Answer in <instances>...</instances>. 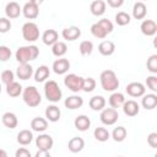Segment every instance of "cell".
Segmentation results:
<instances>
[{
	"instance_id": "obj_32",
	"label": "cell",
	"mask_w": 157,
	"mask_h": 157,
	"mask_svg": "<svg viewBox=\"0 0 157 157\" xmlns=\"http://www.w3.org/2000/svg\"><path fill=\"white\" fill-rule=\"evenodd\" d=\"M66 52H67V45H66L65 42L58 40V42H55V43L52 45V53H53V55H55V56H58V58L64 56V55L66 54Z\"/></svg>"
},
{
	"instance_id": "obj_36",
	"label": "cell",
	"mask_w": 157,
	"mask_h": 157,
	"mask_svg": "<svg viewBox=\"0 0 157 157\" xmlns=\"http://www.w3.org/2000/svg\"><path fill=\"white\" fill-rule=\"evenodd\" d=\"M91 33H92L93 37L99 38V39H104V38L108 36V33L105 32V29H104L98 22H96V23H93V25L91 26Z\"/></svg>"
},
{
	"instance_id": "obj_2",
	"label": "cell",
	"mask_w": 157,
	"mask_h": 157,
	"mask_svg": "<svg viewBox=\"0 0 157 157\" xmlns=\"http://www.w3.org/2000/svg\"><path fill=\"white\" fill-rule=\"evenodd\" d=\"M101 86L107 92H114L119 87V80L113 70H104L99 75Z\"/></svg>"
},
{
	"instance_id": "obj_30",
	"label": "cell",
	"mask_w": 157,
	"mask_h": 157,
	"mask_svg": "<svg viewBox=\"0 0 157 157\" xmlns=\"http://www.w3.org/2000/svg\"><path fill=\"white\" fill-rule=\"evenodd\" d=\"M33 140V134L31 130H27V129H23L21 130L18 134H17V142L22 146H27L32 142Z\"/></svg>"
},
{
	"instance_id": "obj_15",
	"label": "cell",
	"mask_w": 157,
	"mask_h": 157,
	"mask_svg": "<svg viewBox=\"0 0 157 157\" xmlns=\"http://www.w3.org/2000/svg\"><path fill=\"white\" fill-rule=\"evenodd\" d=\"M22 12L21 6L16 1H10L5 6V15L7 18H17Z\"/></svg>"
},
{
	"instance_id": "obj_47",
	"label": "cell",
	"mask_w": 157,
	"mask_h": 157,
	"mask_svg": "<svg viewBox=\"0 0 157 157\" xmlns=\"http://www.w3.org/2000/svg\"><path fill=\"white\" fill-rule=\"evenodd\" d=\"M16 157H31V152L26 148V147H20L16 152H15Z\"/></svg>"
},
{
	"instance_id": "obj_9",
	"label": "cell",
	"mask_w": 157,
	"mask_h": 157,
	"mask_svg": "<svg viewBox=\"0 0 157 157\" xmlns=\"http://www.w3.org/2000/svg\"><path fill=\"white\" fill-rule=\"evenodd\" d=\"M22 13H23V16H25L26 18H28V20H34V18H37L38 15H39V5L28 1V2H26V4L23 5V7H22Z\"/></svg>"
},
{
	"instance_id": "obj_26",
	"label": "cell",
	"mask_w": 157,
	"mask_h": 157,
	"mask_svg": "<svg viewBox=\"0 0 157 157\" xmlns=\"http://www.w3.org/2000/svg\"><path fill=\"white\" fill-rule=\"evenodd\" d=\"M59 34L55 29H47L42 34V40L45 45H53L55 42H58Z\"/></svg>"
},
{
	"instance_id": "obj_29",
	"label": "cell",
	"mask_w": 157,
	"mask_h": 157,
	"mask_svg": "<svg viewBox=\"0 0 157 157\" xmlns=\"http://www.w3.org/2000/svg\"><path fill=\"white\" fill-rule=\"evenodd\" d=\"M108 102H109V105H110L112 108H115V109H117V108L121 107L123 103L125 102V96H124L123 93H120V92H115V91H114V92L110 94Z\"/></svg>"
},
{
	"instance_id": "obj_43",
	"label": "cell",
	"mask_w": 157,
	"mask_h": 157,
	"mask_svg": "<svg viewBox=\"0 0 157 157\" xmlns=\"http://www.w3.org/2000/svg\"><path fill=\"white\" fill-rule=\"evenodd\" d=\"M13 78H15V74H13L11 70H4V71L1 72V81H2L5 85H7V83L15 81Z\"/></svg>"
},
{
	"instance_id": "obj_11",
	"label": "cell",
	"mask_w": 157,
	"mask_h": 157,
	"mask_svg": "<svg viewBox=\"0 0 157 157\" xmlns=\"http://www.w3.org/2000/svg\"><path fill=\"white\" fill-rule=\"evenodd\" d=\"M33 75V67L28 64V63H20L18 67L16 69V76L20 78V80H28L31 78Z\"/></svg>"
},
{
	"instance_id": "obj_10",
	"label": "cell",
	"mask_w": 157,
	"mask_h": 157,
	"mask_svg": "<svg viewBox=\"0 0 157 157\" xmlns=\"http://www.w3.org/2000/svg\"><path fill=\"white\" fill-rule=\"evenodd\" d=\"M125 91L130 97H141L142 94H145L146 88L141 82H130L126 85Z\"/></svg>"
},
{
	"instance_id": "obj_14",
	"label": "cell",
	"mask_w": 157,
	"mask_h": 157,
	"mask_svg": "<svg viewBox=\"0 0 157 157\" xmlns=\"http://www.w3.org/2000/svg\"><path fill=\"white\" fill-rule=\"evenodd\" d=\"M81 36V29L76 26H70V27H66L61 31V37L65 39V40H76L77 38H80Z\"/></svg>"
},
{
	"instance_id": "obj_41",
	"label": "cell",
	"mask_w": 157,
	"mask_h": 157,
	"mask_svg": "<svg viewBox=\"0 0 157 157\" xmlns=\"http://www.w3.org/2000/svg\"><path fill=\"white\" fill-rule=\"evenodd\" d=\"M12 55V52L6 45H0V61H7Z\"/></svg>"
},
{
	"instance_id": "obj_49",
	"label": "cell",
	"mask_w": 157,
	"mask_h": 157,
	"mask_svg": "<svg viewBox=\"0 0 157 157\" xmlns=\"http://www.w3.org/2000/svg\"><path fill=\"white\" fill-rule=\"evenodd\" d=\"M36 157H50V152L48 150H38Z\"/></svg>"
},
{
	"instance_id": "obj_40",
	"label": "cell",
	"mask_w": 157,
	"mask_h": 157,
	"mask_svg": "<svg viewBox=\"0 0 157 157\" xmlns=\"http://www.w3.org/2000/svg\"><path fill=\"white\" fill-rule=\"evenodd\" d=\"M146 66H147V69H148L150 72L157 74V54H153V55H151L147 59Z\"/></svg>"
},
{
	"instance_id": "obj_52",
	"label": "cell",
	"mask_w": 157,
	"mask_h": 157,
	"mask_svg": "<svg viewBox=\"0 0 157 157\" xmlns=\"http://www.w3.org/2000/svg\"><path fill=\"white\" fill-rule=\"evenodd\" d=\"M1 90H2V87H1V83H0V93H1Z\"/></svg>"
},
{
	"instance_id": "obj_42",
	"label": "cell",
	"mask_w": 157,
	"mask_h": 157,
	"mask_svg": "<svg viewBox=\"0 0 157 157\" xmlns=\"http://www.w3.org/2000/svg\"><path fill=\"white\" fill-rule=\"evenodd\" d=\"M11 29V21L7 17H0V33H7Z\"/></svg>"
},
{
	"instance_id": "obj_51",
	"label": "cell",
	"mask_w": 157,
	"mask_h": 157,
	"mask_svg": "<svg viewBox=\"0 0 157 157\" xmlns=\"http://www.w3.org/2000/svg\"><path fill=\"white\" fill-rule=\"evenodd\" d=\"M29 1H31V2H34V4H37V5H40L44 0H29Z\"/></svg>"
},
{
	"instance_id": "obj_50",
	"label": "cell",
	"mask_w": 157,
	"mask_h": 157,
	"mask_svg": "<svg viewBox=\"0 0 157 157\" xmlns=\"http://www.w3.org/2000/svg\"><path fill=\"white\" fill-rule=\"evenodd\" d=\"M0 157H7V152L5 150H0Z\"/></svg>"
},
{
	"instance_id": "obj_5",
	"label": "cell",
	"mask_w": 157,
	"mask_h": 157,
	"mask_svg": "<svg viewBox=\"0 0 157 157\" xmlns=\"http://www.w3.org/2000/svg\"><path fill=\"white\" fill-rule=\"evenodd\" d=\"M22 37L27 42H36L39 38V28L34 22H26L22 26Z\"/></svg>"
},
{
	"instance_id": "obj_20",
	"label": "cell",
	"mask_w": 157,
	"mask_h": 157,
	"mask_svg": "<svg viewBox=\"0 0 157 157\" xmlns=\"http://www.w3.org/2000/svg\"><path fill=\"white\" fill-rule=\"evenodd\" d=\"M1 120H2V124L7 128V129H15L18 124V119H17V115L12 112H6L2 114L1 117Z\"/></svg>"
},
{
	"instance_id": "obj_8",
	"label": "cell",
	"mask_w": 157,
	"mask_h": 157,
	"mask_svg": "<svg viewBox=\"0 0 157 157\" xmlns=\"http://www.w3.org/2000/svg\"><path fill=\"white\" fill-rule=\"evenodd\" d=\"M54 145V140L49 134H39L38 137H36V146L38 150H50Z\"/></svg>"
},
{
	"instance_id": "obj_23",
	"label": "cell",
	"mask_w": 157,
	"mask_h": 157,
	"mask_svg": "<svg viewBox=\"0 0 157 157\" xmlns=\"http://www.w3.org/2000/svg\"><path fill=\"white\" fill-rule=\"evenodd\" d=\"M146 13H147V7L142 1H137V2L134 4V6H132V17L135 20L145 18Z\"/></svg>"
},
{
	"instance_id": "obj_34",
	"label": "cell",
	"mask_w": 157,
	"mask_h": 157,
	"mask_svg": "<svg viewBox=\"0 0 157 157\" xmlns=\"http://www.w3.org/2000/svg\"><path fill=\"white\" fill-rule=\"evenodd\" d=\"M93 136H94V139H96L97 141L104 142V141H107V140L110 137V134H109V131H108L105 128L99 126V128H96V129H94Z\"/></svg>"
},
{
	"instance_id": "obj_24",
	"label": "cell",
	"mask_w": 157,
	"mask_h": 157,
	"mask_svg": "<svg viewBox=\"0 0 157 157\" xmlns=\"http://www.w3.org/2000/svg\"><path fill=\"white\" fill-rule=\"evenodd\" d=\"M64 104H65V107H66L67 109H78V108H81L82 104H83V98H82L81 96L74 94V96L67 97V98L65 99Z\"/></svg>"
},
{
	"instance_id": "obj_44",
	"label": "cell",
	"mask_w": 157,
	"mask_h": 157,
	"mask_svg": "<svg viewBox=\"0 0 157 157\" xmlns=\"http://www.w3.org/2000/svg\"><path fill=\"white\" fill-rule=\"evenodd\" d=\"M98 23L105 29V32H107L108 34L112 33L113 29H114V25H113V22H112L110 20H108V18H102V20L98 21Z\"/></svg>"
},
{
	"instance_id": "obj_25",
	"label": "cell",
	"mask_w": 157,
	"mask_h": 157,
	"mask_svg": "<svg viewBox=\"0 0 157 157\" xmlns=\"http://www.w3.org/2000/svg\"><path fill=\"white\" fill-rule=\"evenodd\" d=\"M98 52L103 56H109L115 52V44L112 40H103L98 45Z\"/></svg>"
},
{
	"instance_id": "obj_35",
	"label": "cell",
	"mask_w": 157,
	"mask_h": 157,
	"mask_svg": "<svg viewBox=\"0 0 157 157\" xmlns=\"http://www.w3.org/2000/svg\"><path fill=\"white\" fill-rule=\"evenodd\" d=\"M126 135H128V131H126V129H125L124 126H117V128H114V130L112 131V137H113V140H114L115 142H121V141H124L125 137H126Z\"/></svg>"
},
{
	"instance_id": "obj_18",
	"label": "cell",
	"mask_w": 157,
	"mask_h": 157,
	"mask_svg": "<svg viewBox=\"0 0 157 157\" xmlns=\"http://www.w3.org/2000/svg\"><path fill=\"white\" fill-rule=\"evenodd\" d=\"M74 125L75 128L78 130V131H86L90 129L91 126V120L87 115L85 114H81V115H77L74 120Z\"/></svg>"
},
{
	"instance_id": "obj_45",
	"label": "cell",
	"mask_w": 157,
	"mask_h": 157,
	"mask_svg": "<svg viewBox=\"0 0 157 157\" xmlns=\"http://www.w3.org/2000/svg\"><path fill=\"white\" fill-rule=\"evenodd\" d=\"M146 85H147V87H148L153 93L157 92V76H155V74L151 75V76H148V77L146 78Z\"/></svg>"
},
{
	"instance_id": "obj_38",
	"label": "cell",
	"mask_w": 157,
	"mask_h": 157,
	"mask_svg": "<svg viewBox=\"0 0 157 157\" xmlns=\"http://www.w3.org/2000/svg\"><path fill=\"white\" fill-rule=\"evenodd\" d=\"M78 49H80L81 55H83V56L91 55L92 52H93V43H92L91 40H82V42L80 43Z\"/></svg>"
},
{
	"instance_id": "obj_48",
	"label": "cell",
	"mask_w": 157,
	"mask_h": 157,
	"mask_svg": "<svg viewBox=\"0 0 157 157\" xmlns=\"http://www.w3.org/2000/svg\"><path fill=\"white\" fill-rule=\"evenodd\" d=\"M107 4H108L110 7H113V9H118V7L123 6L124 0H107Z\"/></svg>"
},
{
	"instance_id": "obj_3",
	"label": "cell",
	"mask_w": 157,
	"mask_h": 157,
	"mask_svg": "<svg viewBox=\"0 0 157 157\" xmlns=\"http://www.w3.org/2000/svg\"><path fill=\"white\" fill-rule=\"evenodd\" d=\"M22 99L28 107L34 108V107H38L40 104L42 96H40V93L38 92V90L34 86H27L22 91Z\"/></svg>"
},
{
	"instance_id": "obj_33",
	"label": "cell",
	"mask_w": 157,
	"mask_h": 157,
	"mask_svg": "<svg viewBox=\"0 0 157 157\" xmlns=\"http://www.w3.org/2000/svg\"><path fill=\"white\" fill-rule=\"evenodd\" d=\"M6 93L10 97H18L22 93V86L18 82L12 81V82L6 85Z\"/></svg>"
},
{
	"instance_id": "obj_37",
	"label": "cell",
	"mask_w": 157,
	"mask_h": 157,
	"mask_svg": "<svg viewBox=\"0 0 157 157\" xmlns=\"http://www.w3.org/2000/svg\"><path fill=\"white\" fill-rule=\"evenodd\" d=\"M130 21H131V17L125 11H119L115 15V23L119 25V26H126V25L130 23Z\"/></svg>"
},
{
	"instance_id": "obj_12",
	"label": "cell",
	"mask_w": 157,
	"mask_h": 157,
	"mask_svg": "<svg viewBox=\"0 0 157 157\" xmlns=\"http://www.w3.org/2000/svg\"><path fill=\"white\" fill-rule=\"evenodd\" d=\"M53 71L56 74V75H64V74H66L67 71H69V69H70V63H69V60L67 59H65V58H59V59H56L54 63H53Z\"/></svg>"
},
{
	"instance_id": "obj_39",
	"label": "cell",
	"mask_w": 157,
	"mask_h": 157,
	"mask_svg": "<svg viewBox=\"0 0 157 157\" xmlns=\"http://www.w3.org/2000/svg\"><path fill=\"white\" fill-rule=\"evenodd\" d=\"M96 80L93 77H87V78H83V83H82V91L85 92H92L94 88H96Z\"/></svg>"
},
{
	"instance_id": "obj_46",
	"label": "cell",
	"mask_w": 157,
	"mask_h": 157,
	"mask_svg": "<svg viewBox=\"0 0 157 157\" xmlns=\"http://www.w3.org/2000/svg\"><path fill=\"white\" fill-rule=\"evenodd\" d=\"M147 144H148L152 148H156V147H157V132H151V134H148V136H147Z\"/></svg>"
},
{
	"instance_id": "obj_13",
	"label": "cell",
	"mask_w": 157,
	"mask_h": 157,
	"mask_svg": "<svg viewBox=\"0 0 157 157\" xmlns=\"http://www.w3.org/2000/svg\"><path fill=\"white\" fill-rule=\"evenodd\" d=\"M123 112L125 115L128 117H135L139 114L140 112V105L137 102H135L134 99H128L123 103Z\"/></svg>"
},
{
	"instance_id": "obj_6",
	"label": "cell",
	"mask_w": 157,
	"mask_h": 157,
	"mask_svg": "<svg viewBox=\"0 0 157 157\" xmlns=\"http://www.w3.org/2000/svg\"><path fill=\"white\" fill-rule=\"evenodd\" d=\"M82 83H83V77L76 74H69L64 77V85L75 93L82 91Z\"/></svg>"
},
{
	"instance_id": "obj_31",
	"label": "cell",
	"mask_w": 157,
	"mask_h": 157,
	"mask_svg": "<svg viewBox=\"0 0 157 157\" xmlns=\"http://www.w3.org/2000/svg\"><path fill=\"white\" fill-rule=\"evenodd\" d=\"M88 104L92 110H102L105 107V98L103 96H93L90 99Z\"/></svg>"
},
{
	"instance_id": "obj_4",
	"label": "cell",
	"mask_w": 157,
	"mask_h": 157,
	"mask_svg": "<svg viewBox=\"0 0 157 157\" xmlns=\"http://www.w3.org/2000/svg\"><path fill=\"white\" fill-rule=\"evenodd\" d=\"M44 94H45V98L49 101V102H53V103H56L61 99V96H63V92L58 85L56 81L54 80H49L44 83Z\"/></svg>"
},
{
	"instance_id": "obj_21",
	"label": "cell",
	"mask_w": 157,
	"mask_h": 157,
	"mask_svg": "<svg viewBox=\"0 0 157 157\" xmlns=\"http://www.w3.org/2000/svg\"><path fill=\"white\" fill-rule=\"evenodd\" d=\"M83 147H85V140L82 137H78V136L70 139V141L67 142V148L72 153H77L80 151H82Z\"/></svg>"
},
{
	"instance_id": "obj_1",
	"label": "cell",
	"mask_w": 157,
	"mask_h": 157,
	"mask_svg": "<svg viewBox=\"0 0 157 157\" xmlns=\"http://www.w3.org/2000/svg\"><path fill=\"white\" fill-rule=\"evenodd\" d=\"M39 55V49L37 45H23L17 48L15 56L18 63H29L36 60Z\"/></svg>"
},
{
	"instance_id": "obj_22",
	"label": "cell",
	"mask_w": 157,
	"mask_h": 157,
	"mask_svg": "<svg viewBox=\"0 0 157 157\" xmlns=\"http://www.w3.org/2000/svg\"><path fill=\"white\" fill-rule=\"evenodd\" d=\"M31 128H32L33 131L44 132L48 129V120L44 119V118H40V117H36L31 121Z\"/></svg>"
},
{
	"instance_id": "obj_16",
	"label": "cell",
	"mask_w": 157,
	"mask_h": 157,
	"mask_svg": "<svg viewBox=\"0 0 157 157\" xmlns=\"http://www.w3.org/2000/svg\"><path fill=\"white\" fill-rule=\"evenodd\" d=\"M140 29H141L142 34H145L147 37L155 36L157 32V23L153 20H144L140 26Z\"/></svg>"
},
{
	"instance_id": "obj_27",
	"label": "cell",
	"mask_w": 157,
	"mask_h": 157,
	"mask_svg": "<svg viewBox=\"0 0 157 157\" xmlns=\"http://www.w3.org/2000/svg\"><path fill=\"white\" fill-rule=\"evenodd\" d=\"M90 11L94 16H102L105 12V1L103 0H94L91 2Z\"/></svg>"
},
{
	"instance_id": "obj_28",
	"label": "cell",
	"mask_w": 157,
	"mask_h": 157,
	"mask_svg": "<svg viewBox=\"0 0 157 157\" xmlns=\"http://www.w3.org/2000/svg\"><path fill=\"white\" fill-rule=\"evenodd\" d=\"M49 67L47 65H40L34 72H33V76H34V80L36 82H44L48 77H49Z\"/></svg>"
},
{
	"instance_id": "obj_7",
	"label": "cell",
	"mask_w": 157,
	"mask_h": 157,
	"mask_svg": "<svg viewBox=\"0 0 157 157\" xmlns=\"http://www.w3.org/2000/svg\"><path fill=\"white\" fill-rule=\"evenodd\" d=\"M99 118L104 125H114L119 118V114H118V110L115 108H112V107L110 108H103Z\"/></svg>"
},
{
	"instance_id": "obj_17",
	"label": "cell",
	"mask_w": 157,
	"mask_h": 157,
	"mask_svg": "<svg viewBox=\"0 0 157 157\" xmlns=\"http://www.w3.org/2000/svg\"><path fill=\"white\" fill-rule=\"evenodd\" d=\"M141 105L145 109H155L157 105V94L155 93H147V94H142L141 96Z\"/></svg>"
},
{
	"instance_id": "obj_19",
	"label": "cell",
	"mask_w": 157,
	"mask_h": 157,
	"mask_svg": "<svg viewBox=\"0 0 157 157\" xmlns=\"http://www.w3.org/2000/svg\"><path fill=\"white\" fill-rule=\"evenodd\" d=\"M44 114H45L47 120H49V121H52V123H56V121L60 119V117H61V112H60L59 107H56V105H54V104H53V105H48V107L45 108Z\"/></svg>"
}]
</instances>
